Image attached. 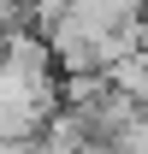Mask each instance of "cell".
Wrapping results in <instances>:
<instances>
[{"label":"cell","instance_id":"obj_1","mask_svg":"<svg viewBox=\"0 0 148 154\" xmlns=\"http://www.w3.org/2000/svg\"><path fill=\"white\" fill-rule=\"evenodd\" d=\"M142 12H148V0H65V18L77 30H89L95 42L119 36V30H136Z\"/></svg>","mask_w":148,"mask_h":154},{"label":"cell","instance_id":"obj_2","mask_svg":"<svg viewBox=\"0 0 148 154\" xmlns=\"http://www.w3.org/2000/svg\"><path fill=\"white\" fill-rule=\"evenodd\" d=\"M0 154H42L36 142H0Z\"/></svg>","mask_w":148,"mask_h":154}]
</instances>
